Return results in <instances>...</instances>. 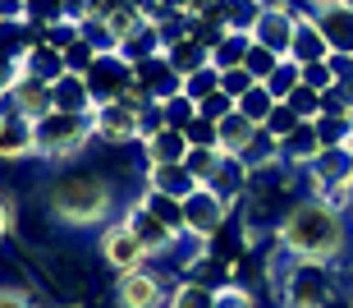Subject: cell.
Here are the masks:
<instances>
[{"instance_id":"obj_50","label":"cell","mask_w":353,"mask_h":308,"mask_svg":"<svg viewBox=\"0 0 353 308\" xmlns=\"http://www.w3.org/2000/svg\"><path fill=\"white\" fill-rule=\"evenodd\" d=\"M14 74H19V60H10V55L0 51V88H10V83H14Z\"/></svg>"},{"instance_id":"obj_42","label":"cell","mask_w":353,"mask_h":308,"mask_svg":"<svg viewBox=\"0 0 353 308\" xmlns=\"http://www.w3.org/2000/svg\"><path fill=\"white\" fill-rule=\"evenodd\" d=\"M97 55H101V51H97V46H92L88 37H79V41H74V46L65 51V69H69V74H88Z\"/></svg>"},{"instance_id":"obj_33","label":"cell","mask_w":353,"mask_h":308,"mask_svg":"<svg viewBox=\"0 0 353 308\" xmlns=\"http://www.w3.org/2000/svg\"><path fill=\"white\" fill-rule=\"evenodd\" d=\"M316 138L321 148H349L353 143V120H340V115H316Z\"/></svg>"},{"instance_id":"obj_18","label":"cell","mask_w":353,"mask_h":308,"mask_svg":"<svg viewBox=\"0 0 353 308\" xmlns=\"http://www.w3.org/2000/svg\"><path fill=\"white\" fill-rule=\"evenodd\" d=\"M326 55H330V46H326V37H321V28L312 23V14L303 10L299 28H294V41H289V60H294V65H312V60H326Z\"/></svg>"},{"instance_id":"obj_17","label":"cell","mask_w":353,"mask_h":308,"mask_svg":"<svg viewBox=\"0 0 353 308\" xmlns=\"http://www.w3.org/2000/svg\"><path fill=\"white\" fill-rule=\"evenodd\" d=\"M316 157H321V138H316V124L312 120H303L294 134L280 138V161L294 166V171H307Z\"/></svg>"},{"instance_id":"obj_46","label":"cell","mask_w":353,"mask_h":308,"mask_svg":"<svg viewBox=\"0 0 353 308\" xmlns=\"http://www.w3.org/2000/svg\"><path fill=\"white\" fill-rule=\"evenodd\" d=\"M299 74H303V83H307V88H316V93H326V88H335V74H330V65H326V60L299 65Z\"/></svg>"},{"instance_id":"obj_32","label":"cell","mask_w":353,"mask_h":308,"mask_svg":"<svg viewBox=\"0 0 353 308\" xmlns=\"http://www.w3.org/2000/svg\"><path fill=\"white\" fill-rule=\"evenodd\" d=\"M197 120V102L188 93H174L161 102V124H170V129H188Z\"/></svg>"},{"instance_id":"obj_21","label":"cell","mask_w":353,"mask_h":308,"mask_svg":"<svg viewBox=\"0 0 353 308\" xmlns=\"http://www.w3.org/2000/svg\"><path fill=\"white\" fill-rule=\"evenodd\" d=\"M248 161L243 157H225L221 161V171L211 175V189H216V193H221L225 202H243L248 198Z\"/></svg>"},{"instance_id":"obj_34","label":"cell","mask_w":353,"mask_h":308,"mask_svg":"<svg viewBox=\"0 0 353 308\" xmlns=\"http://www.w3.org/2000/svg\"><path fill=\"white\" fill-rule=\"evenodd\" d=\"M280 60H285V55H275L271 46L252 41V46H248V55H243V69H248V74H252L257 83H266V79H271V69L280 65Z\"/></svg>"},{"instance_id":"obj_23","label":"cell","mask_w":353,"mask_h":308,"mask_svg":"<svg viewBox=\"0 0 353 308\" xmlns=\"http://www.w3.org/2000/svg\"><path fill=\"white\" fill-rule=\"evenodd\" d=\"M165 308H216V285L193 281V276H179L170 285V304Z\"/></svg>"},{"instance_id":"obj_20","label":"cell","mask_w":353,"mask_h":308,"mask_svg":"<svg viewBox=\"0 0 353 308\" xmlns=\"http://www.w3.org/2000/svg\"><path fill=\"white\" fill-rule=\"evenodd\" d=\"M19 69H23V74H32V79H41V83H55L60 74H69V69H65V51H60V46H51V41H37V46L19 60Z\"/></svg>"},{"instance_id":"obj_27","label":"cell","mask_w":353,"mask_h":308,"mask_svg":"<svg viewBox=\"0 0 353 308\" xmlns=\"http://www.w3.org/2000/svg\"><path fill=\"white\" fill-rule=\"evenodd\" d=\"M248 46H252V32H225V37L211 46V65H216V69H234V65H243Z\"/></svg>"},{"instance_id":"obj_31","label":"cell","mask_w":353,"mask_h":308,"mask_svg":"<svg viewBox=\"0 0 353 308\" xmlns=\"http://www.w3.org/2000/svg\"><path fill=\"white\" fill-rule=\"evenodd\" d=\"M225 152L221 148H188L183 152V166H188V175H193L197 184H211V175L221 171Z\"/></svg>"},{"instance_id":"obj_14","label":"cell","mask_w":353,"mask_h":308,"mask_svg":"<svg viewBox=\"0 0 353 308\" xmlns=\"http://www.w3.org/2000/svg\"><path fill=\"white\" fill-rule=\"evenodd\" d=\"M37 157V134L28 115H0V161H28Z\"/></svg>"},{"instance_id":"obj_26","label":"cell","mask_w":353,"mask_h":308,"mask_svg":"<svg viewBox=\"0 0 353 308\" xmlns=\"http://www.w3.org/2000/svg\"><path fill=\"white\" fill-rule=\"evenodd\" d=\"M216 5H221V19H225L230 32H252V23H257L266 0H216Z\"/></svg>"},{"instance_id":"obj_49","label":"cell","mask_w":353,"mask_h":308,"mask_svg":"<svg viewBox=\"0 0 353 308\" xmlns=\"http://www.w3.org/2000/svg\"><path fill=\"white\" fill-rule=\"evenodd\" d=\"M326 65H330V74H335V83H353V55L330 51V55H326Z\"/></svg>"},{"instance_id":"obj_29","label":"cell","mask_w":353,"mask_h":308,"mask_svg":"<svg viewBox=\"0 0 353 308\" xmlns=\"http://www.w3.org/2000/svg\"><path fill=\"white\" fill-rule=\"evenodd\" d=\"M138 202H143L152 216H161L170 230H179V235H183V202L179 198H165V193H157V189H143V193H138Z\"/></svg>"},{"instance_id":"obj_4","label":"cell","mask_w":353,"mask_h":308,"mask_svg":"<svg viewBox=\"0 0 353 308\" xmlns=\"http://www.w3.org/2000/svg\"><path fill=\"white\" fill-rule=\"evenodd\" d=\"M280 281V308H330L340 299V267L335 262H299L285 258Z\"/></svg>"},{"instance_id":"obj_19","label":"cell","mask_w":353,"mask_h":308,"mask_svg":"<svg viewBox=\"0 0 353 308\" xmlns=\"http://www.w3.org/2000/svg\"><path fill=\"white\" fill-rule=\"evenodd\" d=\"M51 110H97V102H92L88 93V79L83 74H60V79L51 83Z\"/></svg>"},{"instance_id":"obj_12","label":"cell","mask_w":353,"mask_h":308,"mask_svg":"<svg viewBox=\"0 0 353 308\" xmlns=\"http://www.w3.org/2000/svg\"><path fill=\"white\" fill-rule=\"evenodd\" d=\"M124 221L133 226V235L143 240V249H147L152 258H174V249H179V240H183V235H179V230H170L165 221H161V216H152V212H147V207H143L138 198L129 202Z\"/></svg>"},{"instance_id":"obj_10","label":"cell","mask_w":353,"mask_h":308,"mask_svg":"<svg viewBox=\"0 0 353 308\" xmlns=\"http://www.w3.org/2000/svg\"><path fill=\"white\" fill-rule=\"evenodd\" d=\"M97 249H101V258H105V262H110L115 271L147 267V262H152V253L143 249V240L133 235L129 221H110V226L101 230V244H97Z\"/></svg>"},{"instance_id":"obj_8","label":"cell","mask_w":353,"mask_h":308,"mask_svg":"<svg viewBox=\"0 0 353 308\" xmlns=\"http://www.w3.org/2000/svg\"><path fill=\"white\" fill-rule=\"evenodd\" d=\"M83 79H88V93H92L97 106H101V102H119L124 88H133V65L119 51H101Z\"/></svg>"},{"instance_id":"obj_53","label":"cell","mask_w":353,"mask_h":308,"mask_svg":"<svg viewBox=\"0 0 353 308\" xmlns=\"http://www.w3.org/2000/svg\"><path fill=\"white\" fill-rule=\"evenodd\" d=\"M303 5H307V0H303Z\"/></svg>"},{"instance_id":"obj_45","label":"cell","mask_w":353,"mask_h":308,"mask_svg":"<svg viewBox=\"0 0 353 308\" xmlns=\"http://www.w3.org/2000/svg\"><path fill=\"white\" fill-rule=\"evenodd\" d=\"M252 83H257V79H252V74H248L243 65H234V69H221V93H230L234 102H239L243 93H248Z\"/></svg>"},{"instance_id":"obj_2","label":"cell","mask_w":353,"mask_h":308,"mask_svg":"<svg viewBox=\"0 0 353 308\" xmlns=\"http://www.w3.org/2000/svg\"><path fill=\"white\" fill-rule=\"evenodd\" d=\"M41 207L65 230H105L119 198L110 175L92 171V166H60L41 189Z\"/></svg>"},{"instance_id":"obj_35","label":"cell","mask_w":353,"mask_h":308,"mask_svg":"<svg viewBox=\"0 0 353 308\" xmlns=\"http://www.w3.org/2000/svg\"><path fill=\"white\" fill-rule=\"evenodd\" d=\"M285 106L294 110L299 120H316V115H321V93H316V88H307V83L299 79V88L285 97Z\"/></svg>"},{"instance_id":"obj_38","label":"cell","mask_w":353,"mask_h":308,"mask_svg":"<svg viewBox=\"0 0 353 308\" xmlns=\"http://www.w3.org/2000/svg\"><path fill=\"white\" fill-rule=\"evenodd\" d=\"M23 19H32V23L46 32V23L69 19V10H65V0H23Z\"/></svg>"},{"instance_id":"obj_3","label":"cell","mask_w":353,"mask_h":308,"mask_svg":"<svg viewBox=\"0 0 353 308\" xmlns=\"http://www.w3.org/2000/svg\"><path fill=\"white\" fill-rule=\"evenodd\" d=\"M32 134H37V157L51 166H74L97 143L88 110H46L32 120Z\"/></svg>"},{"instance_id":"obj_47","label":"cell","mask_w":353,"mask_h":308,"mask_svg":"<svg viewBox=\"0 0 353 308\" xmlns=\"http://www.w3.org/2000/svg\"><path fill=\"white\" fill-rule=\"evenodd\" d=\"M14 226H19V198L10 189H0V240H10Z\"/></svg>"},{"instance_id":"obj_22","label":"cell","mask_w":353,"mask_h":308,"mask_svg":"<svg viewBox=\"0 0 353 308\" xmlns=\"http://www.w3.org/2000/svg\"><path fill=\"white\" fill-rule=\"evenodd\" d=\"M216 129H221V152H225V157H243V152H248V143L257 138V129H262V124H252L248 115H239V106H234L221 124H216Z\"/></svg>"},{"instance_id":"obj_43","label":"cell","mask_w":353,"mask_h":308,"mask_svg":"<svg viewBox=\"0 0 353 308\" xmlns=\"http://www.w3.org/2000/svg\"><path fill=\"white\" fill-rule=\"evenodd\" d=\"M299 124H303V120H299V115H294V110L285 106V102H275V110L266 115V124H262V129H266L271 138H285V134H294Z\"/></svg>"},{"instance_id":"obj_25","label":"cell","mask_w":353,"mask_h":308,"mask_svg":"<svg viewBox=\"0 0 353 308\" xmlns=\"http://www.w3.org/2000/svg\"><path fill=\"white\" fill-rule=\"evenodd\" d=\"M165 60H170L179 74H193V69L211 65V51H207V46H202L197 37H188V32H183L179 41H170V46H165Z\"/></svg>"},{"instance_id":"obj_7","label":"cell","mask_w":353,"mask_h":308,"mask_svg":"<svg viewBox=\"0 0 353 308\" xmlns=\"http://www.w3.org/2000/svg\"><path fill=\"white\" fill-rule=\"evenodd\" d=\"M147 110H133L129 102H101V106L92 110V134H97V143H105V148H138Z\"/></svg>"},{"instance_id":"obj_52","label":"cell","mask_w":353,"mask_h":308,"mask_svg":"<svg viewBox=\"0 0 353 308\" xmlns=\"http://www.w3.org/2000/svg\"><path fill=\"white\" fill-rule=\"evenodd\" d=\"M349 212H353V180H349Z\"/></svg>"},{"instance_id":"obj_37","label":"cell","mask_w":353,"mask_h":308,"mask_svg":"<svg viewBox=\"0 0 353 308\" xmlns=\"http://www.w3.org/2000/svg\"><path fill=\"white\" fill-rule=\"evenodd\" d=\"M299 79H303V74H299V65H294V60L285 55V60H280V65L271 69V79H266V88H271V97H275V102H285V97L294 93V88H299Z\"/></svg>"},{"instance_id":"obj_1","label":"cell","mask_w":353,"mask_h":308,"mask_svg":"<svg viewBox=\"0 0 353 308\" xmlns=\"http://www.w3.org/2000/svg\"><path fill=\"white\" fill-rule=\"evenodd\" d=\"M271 240L285 258H299V262H344L353 253V212L316 193H303L275 221Z\"/></svg>"},{"instance_id":"obj_15","label":"cell","mask_w":353,"mask_h":308,"mask_svg":"<svg viewBox=\"0 0 353 308\" xmlns=\"http://www.w3.org/2000/svg\"><path fill=\"white\" fill-rule=\"evenodd\" d=\"M143 189H157V193H165V198L183 202L197 189V180L188 175L183 161H170V166H143Z\"/></svg>"},{"instance_id":"obj_16","label":"cell","mask_w":353,"mask_h":308,"mask_svg":"<svg viewBox=\"0 0 353 308\" xmlns=\"http://www.w3.org/2000/svg\"><path fill=\"white\" fill-rule=\"evenodd\" d=\"M138 148H143V166H170V161H183V152H188V138H183V129L161 124V129H152V134H147Z\"/></svg>"},{"instance_id":"obj_30","label":"cell","mask_w":353,"mask_h":308,"mask_svg":"<svg viewBox=\"0 0 353 308\" xmlns=\"http://www.w3.org/2000/svg\"><path fill=\"white\" fill-rule=\"evenodd\" d=\"M234 106H239V115H248L252 124H266V115L275 110V97H271V88H266V83H252V88L239 97Z\"/></svg>"},{"instance_id":"obj_39","label":"cell","mask_w":353,"mask_h":308,"mask_svg":"<svg viewBox=\"0 0 353 308\" xmlns=\"http://www.w3.org/2000/svg\"><path fill=\"white\" fill-rule=\"evenodd\" d=\"M216 308H257V295L243 281H225L216 285Z\"/></svg>"},{"instance_id":"obj_9","label":"cell","mask_w":353,"mask_h":308,"mask_svg":"<svg viewBox=\"0 0 353 308\" xmlns=\"http://www.w3.org/2000/svg\"><path fill=\"white\" fill-rule=\"evenodd\" d=\"M307 14L321 28L330 51L353 55V5H344V0H307Z\"/></svg>"},{"instance_id":"obj_28","label":"cell","mask_w":353,"mask_h":308,"mask_svg":"<svg viewBox=\"0 0 353 308\" xmlns=\"http://www.w3.org/2000/svg\"><path fill=\"white\" fill-rule=\"evenodd\" d=\"M161 51V28L157 23H143L133 37L119 41V55L129 60V65H138V60H147V55H157Z\"/></svg>"},{"instance_id":"obj_5","label":"cell","mask_w":353,"mask_h":308,"mask_svg":"<svg viewBox=\"0 0 353 308\" xmlns=\"http://www.w3.org/2000/svg\"><path fill=\"white\" fill-rule=\"evenodd\" d=\"M170 276H161L152 262L147 267H129V271H115V308H165L170 304Z\"/></svg>"},{"instance_id":"obj_24","label":"cell","mask_w":353,"mask_h":308,"mask_svg":"<svg viewBox=\"0 0 353 308\" xmlns=\"http://www.w3.org/2000/svg\"><path fill=\"white\" fill-rule=\"evenodd\" d=\"M101 23H105V32H110V41H115V51H119V41H124V37H133V32H138L143 23H152V19H147V14L138 10L133 0H124V5H115V10L105 14Z\"/></svg>"},{"instance_id":"obj_48","label":"cell","mask_w":353,"mask_h":308,"mask_svg":"<svg viewBox=\"0 0 353 308\" xmlns=\"http://www.w3.org/2000/svg\"><path fill=\"white\" fill-rule=\"evenodd\" d=\"M0 308H37V295L28 285H0Z\"/></svg>"},{"instance_id":"obj_51","label":"cell","mask_w":353,"mask_h":308,"mask_svg":"<svg viewBox=\"0 0 353 308\" xmlns=\"http://www.w3.org/2000/svg\"><path fill=\"white\" fill-rule=\"evenodd\" d=\"M0 19H23V0H0Z\"/></svg>"},{"instance_id":"obj_41","label":"cell","mask_w":353,"mask_h":308,"mask_svg":"<svg viewBox=\"0 0 353 308\" xmlns=\"http://www.w3.org/2000/svg\"><path fill=\"white\" fill-rule=\"evenodd\" d=\"M183 138H188V148H221V129H216V120H202V115L183 129Z\"/></svg>"},{"instance_id":"obj_6","label":"cell","mask_w":353,"mask_h":308,"mask_svg":"<svg viewBox=\"0 0 353 308\" xmlns=\"http://www.w3.org/2000/svg\"><path fill=\"white\" fill-rule=\"evenodd\" d=\"M230 212H234V202H225L211 184H197L193 193L183 198V235L211 244L225 226H230Z\"/></svg>"},{"instance_id":"obj_40","label":"cell","mask_w":353,"mask_h":308,"mask_svg":"<svg viewBox=\"0 0 353 308\" xmlns=\"http://www.w3.org/2000/svg\"><path fill=\"white\" fill-rule=\"evenodd\" d=\"M79 37H83V23H79V19H55V23H46V41H51V46H60V51H69Z\"/></svg>"},{"instance_id":"obj_13","label":"cell","mask_w":353,"mask_h":308,"mask_svg":"<svg viewBox=\"0 0 353 308\" xmlns=\"http://www.w3.org/2000/svg\"><path fill=\"white\" fill-rule=\"evenodd\" d=\"M133 83H138V88H143L152 102H165V97L183 93V74L170 65V60H165V51L138 60V65H133Z\"/></svg>"},{"instance_id":"obj_36","label":"cell","mask_w":353,"mask_h":308,"mask_svg":"<svg viewBox=\"0 0 353 308\" xmlns=\"http://www.w3.org/2000/svg\"><path fill=\"white\" fill-rule=\"evenodd\" d=\"M216 88H221V69L216 65H202V69H193V74H183V93L193 97V102L211 97Z\"/></svg>"},{"instance_id":"obj_11","label":"cell","mask_w":353,"mask_h":308,"mask_svg":"<svg viewBox=\"0 0 353 308\" xmlns=\"http://www.w3.org/2000/svg\"><path fill=\"white\" fill-rule=\"evenodd\" d=\"M307 193H330V189H349L353 180V143L349 148H321V157L303 171Z\"/></svg>"},{"instance_id":"obj_44","label":"cell","mask_w":353,"mask_h":308,"mask_svg":"<svg viewBox=\"0 0 353 308\" xmlns=\"http://www.w3.org/2000/svg\"><path fill=\"white\" fill-rule=\"evenodd\" d=\"M230 110H234V97L221 93V88H216L211 97H202V102H197V115H202V120H216V124H221Z\"/></svg>"}]
</instances>
